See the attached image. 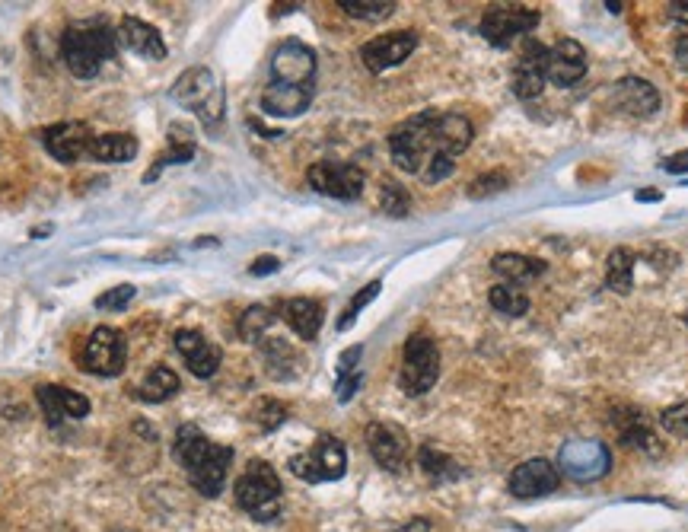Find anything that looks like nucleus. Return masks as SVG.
I'll return each mask as SVG.
<instances>
[{
  "instance_id": "1",
  "label": "nucleus",
  "mask_w": 688,
  "mask_h": 532,
  "mask_svg": "<svg viewBox=\"0 0 688 532\" xmlns=\"http://www.w3.org/2000/svg\"><path fill=\"white\" fill-rule=\"evenodd\" d=\"M118 55V32L106 20L71 23L61 36L64 67L80 80H90L102 71V64Z\"/></svg>"
},
{
  "instance_id": "2",
  "label": "nucleus",
  "mask_w": 688,
  "mask_h": 532,
  "mask_svg": "<svg viewBox=\"0 0 688 532\" xmlns=\"http://www.w3.org/2000/svg\"><path fill=\"white\" fill-rule=\"evenodd\" d=\"M239 510H246L258 523H274L281 517V478L265 459H252L233 488Z\"/></svg>"
},
{
  "instance_id": "3",
  "label": "nucleus",
  "mask_w": 688,
  "mask_h": 532,
  "mask_svg": "<svg viewBox=\"0 0 688 532\" xmlns=\"http://www.w3.org/2000/svg\"><path fill=\"white\" fill-rule=\"evenodd\" d=\"M172 99L179 106L192 109L204 128H217L223 122V112H227V96H223L220 80L214 77L211 67H188V71L172 83Z\"/></svg>"
},
{
  "instance_id": "4",
  "label": "nucleus",
  "mask_w": 688,
  "mask_h": 532,
  "mask_svg": "<svg viewBox=\"0 0 688 532\" xmlns=\"http://www.w3.org/2000/svg\"><path fill=\"white\" fill-rule=\"evenodd\" d=\"M434 115H437L434 109L418 112L389 134L392 163L399 166L402 173L421 176L427 160L434 157Z\"/></svg>"
},
{
  "instance_id": "5",
  "label": "nucleus",
  "mask_w": 688,
  "mask_h": 532,
  "mask_svg": "<svg viewBox=\"0 0 688 532\" xmlns=\"http://www.w3.org/2000/svg\"><path fill=\"white\" fill-rule=\"evenodd\" d=\"M287 469L294 472L300 482L322 485V482H338L348 472V450L344 443L332 434H322L306 453L294 456L287 462Z\"/></svg>"
},
{
  "instance_id": "6",
  "label": "nucleus",
  "mask_w": 688,
  "mask_h": 532,
  "mask_svg": "<svg viewBox=\"0 0 688 532\" xmlns=\"http://www.w3.org/2000/svg\"><path fill=\"white\" fill-rule=\"evenodd\" d=\"M440 376V348L434 338L427 335H411L405 341L402 351V373H399V386L405 396L418 399L424 392L434 389Z\"/></svg>"
},
{
  "instance_id": "7",
  "label": "nucleus",
  "mask_w": 688,
  "mask_h": 532,
  "mask_svg": "<svg viewBox=\"0 0 688 532\" xmlns=\"http://www.w3.org/2000/svg\"><path fill=\"white\" fill-rule=\"evenodd\" d=\"M80 364L86 373H96V376H122L128 364L125 335L112 329V325H99V329H93L90 338L83 341Z\"/></svg>"
},
{
  "instance_id": "8",
  "label": "nucleus",
  "mask_w": 688,
  "mask_h": 532,
  "mask_svg": "<svg viewBox=\"0 0 688 532\" xmlns=\"http://www.w3.org/2000/svg\"><path fill=\"white\" fill-rule=\"evenodd\" d=\"M612 469V453L606 443L596 440H571L561 446L558 472H564L574 482H596Z\"/></svg>"
},
{
  "instance_id": "9",
  "label": "nucleus",
  "mask_w": 688,
  "mask_h": 532,
  "mask_svg": "<svg viewBox=\"0 0 688 532\" xmlns=\"http://www.w3.org/2000/svg\"><path fill=\"white\" fill-rule=\"evenodd\" d=\"M309 188H316L319 195H329L338 201H354L364 195V173L354 163H338V160H319L309 166L306 173Z\"/></svg>"
},
{
  "instance_id": "10",
  "label": "nucleus",
  "mask_w": 688,
  "mask_h": 532,
  "mask_svg": "<svg viewBox=\"0 0 688 532\" xmlns=\"http://www.w3.org/2000/svg\"><path fill=\"white\" fill-rule=\"evenodd\" d=\"M539 20H542V13L532 10V7H491L485 16H481L478 32L491 45L507 48L520 36H529V32L539 26Z\"/></svg>"
},
{
  "instance_id": "11",
  "label": "nucleus",
  "mask_w": 688,
  "mask_h": 532,
  "mask_svg": "<svg viewBox=\"0 0 688 532\" xmlns=\"http://www.w3.org/2000/svg\"><path fill=\"white\" fill-rule=\"evenodd\" d=\"M415 48H418V32L415 29L386 32V36H376V39L360 45V61H364L367 71L383 74V71H392V67L405 64Z\"/></svg>"
},
{
  "instance_id": "12",
  "label": "nucleus",
  "mask_w": 688,
  "mask_h": 532,
  "mask_svg": "<svg viewBox=\"0 0 688 532\" xmlns=\"http://www.w3.org/2000/svg\"><path fill=\"white\" fill-rule=\"evenodd\" d=\"M316 80V51L303 42H284L271 55V83L287 87H313Z\"/></svg>"
},
{
  "instance_id": "13",
  "label": "nucleus",
  "mask_w": 688,
  "mask_h": 532,
  "mask_svg": "<svg viewBox=\"0 0 688 532\" xmlns=\"http://www.w3.org/2000/svg\"><path fill=\"white\" fill-rule=\"evenodd\" d=\"M93 131L86 128L83 122H58L42 131V144L45 150L55 157L58 163L71 166L83 157H90V147H93Z\"/></svg>"
},
{
  "instance_id": "14",
  "label": "nucleus",
  "mask_w": 688,
  "mask_h": 532,
  "mask_svg": "<svg viewBox=\"0 0 688 532\" xmlns=\"http://www.w3.org/2000/svg\"><path fill=\"white\" fill-rule=\"evenodd\" d=\"M548 83L567 90L587 77V51L577 39H558L555 45H548V61H545Z\"/></svg>"
},
{
  "instance_id": "15",
  "label": "nucleus",
  "mask_w": 688,
  "mask_h": 532,
  "mask_svg": "<svg viewBox=\"0 0 688 532\" xmlns=\"http://www.w3.org/2000/svg\"><path fill=\"white\" fill-rule=\"evenodd\" d=\"M36 399H39V408H42L48 427H61L64 421H83L86 415H90V408H93L83 392L64 389V386H55V383L39 386Z\"/></svg>"
},
{
  "instance_id": "16",
  "label": "nucleus",
  "mask_w": 688,
  "mask_h": 532,
  "mask_svg": "<svg viewBox=\"0 0 688 532\" xmlns=\"http://www.w3.org/2000/svg\"><path fill=\"white\" fill-rule=\"evenodd\" d=\"M367 450L376 466H383L386 472H402L408 462V437L402 427L389 421H373L367 427Z\"/></svg>"
},
{
  "instance_id": "17",
  "label": "nucleus",
  "mask_w": 688,
  "mask_h": 532,
  "mask_svg": "<svg viewBox=\"0 0 688 532\" xmlns=\"http://www.w3.org/2000/svg\"><path fill=\"white\" fill-rule=\"evenodd\" d=\"M558 485H561V472L555 462H548V459H526L510 475V494L520 497V501L545 497V494L558 491Z\"/></svg>"
},
{
  "instance_id": "18",
  "label": "nucleus",
  "mask_w": 688,
  "mask_h": 532,
  "mask_svg": "<svg viewBox=\"0 0 688 532\" xmlns=\"http://www.w3.org/2000/svg\"><path fill=\"white\" fill-rule=\"evenodd\" d=\"M545 61H548V45L536 42V39H526L523 51H520V61L513 67V93L520 99H536L542 96L548 74H545Z\"/></svg>"
},
{
  "instance_id": "19",
  "label": "nucleus",
  "mask_w": 688,
  "mask_h": 532,
  "mask_svg": "<svg viewBox=\"0 0 688 532\" xmlns=\"http://www.w3.org/2000/svg\"><path fill=\"white\" fill-rule=\"evenodd\" d=\"M176 351L182 354L185 367L192 370L198 380H211V376L220 370L223 351L214 345V341L204 338L198 329H179L176 332Z\"/></svg>"
},
{
  "instance_id": "20",
  "label": "nucleus",
  "mask_w": 688,
  "mask_h": 532,
  "mask_svg": "<svg viewBox=\"0 0 688 532\" xmlns=\"http://www.w3.org/2000/svg\"><path fill=\"white\" fill-rule=\"evenodd\" d=\"M612 102L615 109H622L631 118H653L660 112V93L653 83L641 77H622L612 87Z\"/></svg>"
},
{
  "instance_id": "21",
  "label": "nucleus",
  "mask_w": 688,
  "mask_h": 532,
  "mask_svg": "<svg viewBox=\"0 0 688 532\" xmlns=\"http://www.w3.org/2000/svg\"><path fill=\"white\" fill-rule=\"evenodd\" d=\"M475 137V128L466 115L456 112H437L434 115V157H459L466 153Z\"/></svg>"
},
{
  "instance_id": "22",
  "label": "nucleus",
  "mask_w": 688,
  "mask_h": 532,
  "mask_svg": "<svg viewBox=\"0 0 688 532\" xmlns=\"http://www.w3.org/2000/svg\"><path fill=\"white\" fill-rule=\"evenodd\" d=\"M115 32H118V45H125L131 55L144 58V61H163L166 58V42H163L157 26L137 20V16H125Z\"/></svg>"
},
{
  "instance_id": "23",
  "label": "nucleus",
  "mask_w": 688,
  "mask_h": 532,
  "mask_svg": "<svg viewBox=\"0 0 688 532\" xmlns=\"http://www.w3.org/2000/svg\"><path fill=\"white\" fill-rule=\"evenodd\" d=\"M230 462H233L230 446L214 443L211 456L204 459L192 475H188V482H192V488L204 497H220L223 485H227V475H230Z\"/></svg>"
},
{
  "instance_id": "24",
  "label": "nucleus",
  "mask_w": 688,
  "mask_h": 532,
  "mask_svg": "<svg viewBox=\"0 0 688 532\" xmlns=\"http://www.w3.org/2000/svg\"><path fill=\"white\" fill-rule=\"evenodd\" d=\"M313 87H287V83H268L262 93V112L271 118H297L313 102Z\"/></svg>"
},
{
  "instance_id": "25",
  "label": "nucleus",
  "mask_w": 688,
  "mask_h": 532,
  "mask_svg": "<svg viewBox=\"0 0 688 532\" xmlns=\"http://www.w3.org/2000/svg\"><path fill=\"white\" fill-rule=\"evenodd\" d=\"M281 319L303 341H316V335L322 329V319H325V310H322V303L313 300V297H294V300H287L281 306Z\"/></svg>"
},
{
  "instance_id": "26",
  "label": "nucleus",
  "mask_w": 688,
  "mask_h": 532,
  "mask_svg": "<svg viewBox=\"0 0 688 532\" xmlns=\"http://www.w3.org/2000/svg\"><path fill=\"white\" fill-rule=\"evenodd\" d=\"M491 271L497 278H504V284L523 287V284H532L542 278L545 262L529 259V255H520V252H497L491 259Z\"/></svg>"
},
{
  "instance_id": "27",
  "label": "nucleus",
  "mask_w": 688,
  "mask_h": 532,
  "mask_svg": "<svg viewBox=\"0 0 688 532\" xmlns=\"http://www.w3.org/2000/svg\"><path fill=\"white\" fill-rule=\"evenodd\" d=\"M211 450H214V443L195 424H182L179 434H176V443H172V456H176V462L188 475H192L201 462L211 456Z\"/></svg>"
},
{
  "instance_id": "28",
  "label": "nucleus",
  "mask_w": 688,
  "mask_h": 532,
  "mask_svg": "<svg viewBox=\"0 0 688 532\" xmlns=\"http://www.w3.org/2000/svg\"><path fill=\"white\" fill-rule=\"evenodd\" d=\"M634 265H638V255H634L631 249L618 246L609 252L606 259V287L615 290V294H631L634 287Z\"/></svg>"
},
{
  "instance_id": "29",
  "label": "nucleus",
  "mask_w": 688,
  "mask_h": 532,
  "mask_svg": "<svg viewBox=\"0 0 688 532\" xmlns=\"http://www.w3.org/2000/svg\"><path fill=\"white\" fill-rule=\"evenodd\" d=\"M90 157L99 163H131L137 157V137L131 134H99L93 147H90Z\"/></svg>"
},
{
  "instance_id": "30",
  "label": "nucleus",
  "mask_w": 688,
  "mask_h": 532,
  "mask_svg": "<svg viewBox=\"0 0 688 532\" xmlns=\"http://www.w3.org/2000/svg\"><path fill=\"white\" fill-rule=\"evenodd\" d=\"M418 466L424 469L427 478H434V482H456L462 475L459 462L453 456H446L443 450H437L434 443H424L418 450Z\"/></svg>"
},
{
  "instance_id": "31",
  "label": "nucleus",
  "mask_w": 688,
  "mask_h": 532,
  "mask_svg": "<svg viewBox=\"0 0 688 532\" xmlns=\"http://www.w3.org/2000/svg\"><path fill=\"white\" fill-rule=\"evenodd\" d=\"M179 392V376L172 373L169 367H163V364H157L153 367L147 376H144V383H141V389H137V396H141L144 402H166V399H172Z\"/></svg>"
},
{
  "instance_id": "32",
  "label": "nucleus",
  "mask_w": 688,
  "mask_h": 532,
  "mask_svg": "<svg viewBox=\"0 0 688 532\" xmlns=\"http://www.w3.org/2000/svg\"><path fill=\"white\" fill-rule=\"evenodd\" d=\"M488 303H491V310H497L501 316H510V319H520L529 313L526 290L513 287V284H494L491 294H488Z\"/></svg>"
},
{
  "instance_id": "33",
  "label": "nucleus",
  "mask_w": 688,
  "mask_h": 532,
  "mask_svg": "<svg viewBox=\"0 0 688 532\" xmlns=\"http://www.w3.org/2000/svg\"><path fill=\"white\" fill-rule=\"evenodd\" d=\"M338 7L348 16H354V20H364V23H383L395 10H399L395 0H338Z\"/></svg>"
},
{
  "instance_id": "34",
  "label": "nucleus",
  "mask_w": 688,
  "mask_h": 532,
  "mask_svg": "<svg viewBox=\"0 0 688 532\" xmlns=\"http://www.w3.org/2000/svg\"><path fill=\"white\" fill-rule=\"evenodd\" d=\"M618 434H622V446H628V450H644V453H660L657 446V437H653V431L644 424L641 415H634L628 424H618Z\"/></svg>"
},
{
  "instance_id": "35",
  "label": "nucleus",
  "mask_w": 688,
  "mask_h": 532,
  "mask_svg": "<svg viewBox=\"0 0 688 532\" xmlns=\"http://www.w3.org/2000/svg\"><path fill=\"white\" fill-rule=\"evenodd\" d=\"M271 325H274V313L268 310V306H249V310L239 316L236 332L243 341H262Z\"/></svg>"
},
{
  "instance_id": "36",
  "label": "nucleus",
  "mask_w": 688,
  "mask_h": 532,
  "mask_svg": "<svg viewBox=\"0 0 688 532\" xmlns=\"http://www.w3.org/2000/svg\"><path fill=\"white\" fill-rule=\"evenodd\" d=\"M380 290H383V281H370L367 287H360L357 294H354V300L344 306V313H341V319H338V332H348L351 325H354V319H357V313L360 310H367V306L380 297Z\"/></svg>"
},
{
  "instance_id": "37",
  "label": "nucleus",
  "mask_w": 688,
  "mask_h": 532,
  "mask_svg": "<svg viewBox=\"0 0 688 532\" xmlns=\"http://www.w3.org/2000/svg\"><path fill=\"white\" fill-rule=\"evenodd\" d=\"M380 204H383V214H389V217H408V211H411V198H408V192H405V188H402L399 182H392V179L383 182Z\"/></svg>"
},
{
  "instance_id": "38",
  "label": "nucleus",
  "mask_w": 688,
  "mask_h": 532,
  "mask_svg": "<svg viewBox=\"0 0 688 532\" xmlns=\"http://www.w3.org/2000/svg\"><path fill=\"white\" fill-rule=\"evenodd\" d=\"M192 160H195V144H172L169 153L157 157V163H153L150 173H144V182H153L166 166H182V163H192Z\"/></svg>"
},
{
  "instance_id": "39",
  "label": "nucleus",
  "mask_w": 688,
  "mask_h": 532,
  "mask_svg": "<svg viewBox=\"0 0 688 532\" xmlns=\"http://www.w3.org/2000/svg\"><path fill=\"white\" fill-rule=\"evenodd\" d=\"M262 351H265V360H268V367L271 373L278 376V367H294L297 364V354L290 351L287 341L281 338H262Z\"/></svg>"
},
{
  "instance_id": "40",
  "label": "nucleus",
  "mask_w": 688,
  "mask_h": 532,
  "mask_svg": "<svg viewBox=\"0 0 688 532\" xmlns=\"http://www.w3.org/2000/svg\"><path fill=\"white\" fill-rule=\"evenodd\" d=\"M252 421L262 427V431H274V427H281L287 421V408L274 399H262L252 411Z\"/></svg>"
},
{
  "instance_id": "41",
  "label": "nucleus",
  "mask_w": 688,
  "mask_h": 532,
  "mask_svg": "<svg viewBox=\"0 0 688 532\" xmlns=\"http://www.w3.org/2000/svg\"><path fill=\"white\" fill-rule=\"evenodd\" d=\"M660 427L676 440H688V402L666 408L660 415Z\"/></svg>"
},
{
  "instance_id": "42",
  "label": "nucleus",
  "mask_w": 688,
  "mask_h": 532,
  "mask_svg": "<svg viewBox=\"0 0 688 532\" xmlns=\"http://www.w3.org/2000/svg\"><path fill=\"white\" fill-rule=\"evenodd\" d=\"M504 188H510L507 173H488V176H478L469 185V198H488V195H501Z\"/></svg>"
},
{
  "instance_id": "43",
  "label": "nucleus",
  "mask_w": 688,
  "mask_h": 532,
  "mask_svg": "<svg viewBox=\"0 0 688 532\" xmlns=\"http://www.w3.org/2000/svg\"><path fill=\"white\" fill-rule=\"evenodd\" d=\"M453 173H456V160H453V157H430L427 166L421 169V179H424L427 185H437V182H443V179H450Z\"/></svg>"
},
{
  "instance_id": "44",
  "label": "nucleus",
  "mask_w": 688,
  "mask_h": 532,
  "mask_svg": "<svg viewBox=\"0 0 688 532\" xmlns=\"http://www.w3.org/2000/svg\"><path fill=\"white\" fill-rule=\"evenodd\" d=\"M137 290L131 284H122V287H112L106 290L102 297H96V310H125V306L134 300Z\"/></svg>"
},
{
  "instance_id": "45",
  "label": "nucleus",
  "mask_w": 688,
  "mask_h": 532,
  "mask_svg": "<svg viewBox=\"0 0 688 532\" xmlns=\"http://www.w3.org/2000/svg\"><path fill=\"white\" fill-rule=\"evenodd\" d=\"M364 386V373L360 370H354V373H348V376H338V383H335V392H338V402L344 405V402H351L354 396H357V389Z\"/></svg>"
},
{
  "instance_id": "46",
  "label": "nucleus",
  "mask_w": 688,
  "mask_h": 532,
  "mask_svg": "<svg viewBox=\"0 0 688 532\" xmlns=\"http://www.w3.org/2000/svg\"><path fill=\"white\" fill-rule=\"evenodd\" d=\"M360 354H364V348H360V345H354V348H348V351H344V354L338 357V376H348V373L360 370V367H357Z\"/></svg>"
},
{
  "instance_id": "47",
  "label": "nucleus",
  "mask_w": 688,
  "mask_h": 532,
  "mask_svg": "<svg viewBox=\"0 0 688 532\" xmlns=\"http://www.w3.org/2000/svg\"><path fill=\"white\" fill-rule=\"evenodd\" d=\"M278 268H281V262L274 259V255H262V259H255L249 265V274H255V278H265V274H274Z\"/></svg>"
},
{
  "instance_id": "48",
  "label": "nucleus",
  "mask_w": 688,
  "mask_h": 532,
  "mask_svg": "<svg viewBox=\"0 0 688 532\" xmlns=\"http://www.w3.org/2000/svg\"><path fill=\"white\" fill-rule=\"evenodd\" d=\"M663 169H666V173H673V176H685L688 173V150H679V153H673V157H666Z\"/></svg>"
},
{
  "instance_id": "49",
  "label": "nucleus",
  "mask_w": 688,
  "mask_h": 532,
  "mask_svg": "<svg viewBox=\"0 0 688 532\" xmlns=\"http://www.w3.org/2000/svg\"><path fill=\"white\" fill-rule=\"evenodd\" d=\"M666 16L676 23H685L688 26V4H666ZM688 32V29H685Z\"/></svg>"
},
{
  "instance_id": "50",
  "label": "nucleus",
  "mask_w": 688,
  "mask_h": 532,
  "mask_svg": "<svg viewBox=\"0 0 688 532\" xmlns=\"http://www.w3.org/2000/svg\"><path fill=\"white\" fill-rule=\"evenodd\" d=\"M392 532H430V520H424V517H415V520L402 523L399 529H392Z\"/></svg>"
},
{
  "instance_id": "51",
  "label": "nucleus",
  "mask_w": 688,
  "mask_h": 532,
  "mask_svg": "<svg viewBox=\"0 0 688 532\" xmlns=\"http://www.w3.org/2000/svg\"><path fill=\"white\" fill-rule=\"evenodd\" d=\"M676 61H679L682 71H688V32L679 36V42H676Z\"/></svg>"
},
{
  "instance_id": "52",
  "label": "nucleus",
  "mask_w": 688,
  "mask_h": 532,
  "mask_svg": "<svg viewBox=\"0 0 688 532\" xmlns=\"http://www.w3.org/2000/svg\"><path fill=\"white\" fill-rule=\"evenodd\" d=\"M634 198H638V201H660L663 195H660V192H638Z\"/></svg>"
}]
</instances>
